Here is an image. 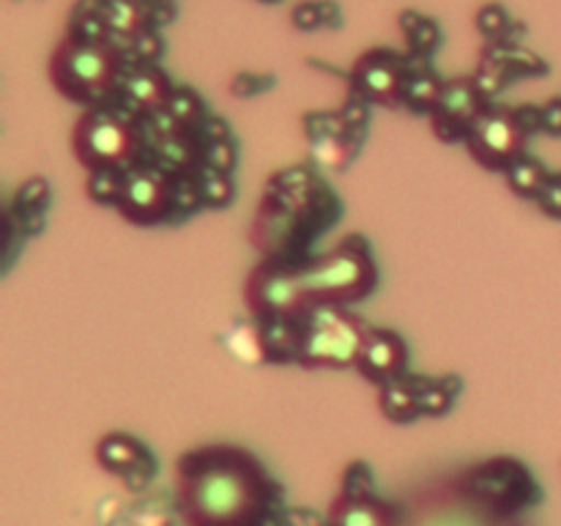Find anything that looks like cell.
Masks as SVG:
<instances>
[{
	"label": "cell",
	"mask_w": 561,
	"mask_h": 526,
	"mask_svg": "<svg viewBox=\"0 0 561 526\" xmlns=\"http://www.w3.org/2000/svg\"><path fill=\"white\" fill-rule=\"evenodd\" d=\"M526 135H529V129L520 121L518 110L488 104L477 124L471 126L466 146L474 153L477 162L491 170H504L513 159L524 153Z\"/></svg>",
	"instance_id": "cell-8"
},
{
	"label": "cell",
	"mask_w": 561,
	"mask_h": 526,
	"mask_svg": "<svg viewBox=\"0 0 561 526\" xmlns=\"http://www.w3.org/2000/svg\"><path fill=\"white\" fill-rule=\"evenodd\" d=\"M337 5L329 3V0H305L290 11V22L299 31H316V27L329 25V20H337Z\"/></svg>",
	"instance_id": "cell-28"
},
{
	"label": "cell",
	"mask_w": 561,
	"mask_h": 526,
	"mask_svg": "<svg viewBox=\"0 0 561 526\" xmlns=\"http://www.w3.org/2000/svg\"><path fill=\"white\" fill-rule=\"evenodd\" d=\"M442 88H444V80L431 69V66H427V58L409 55V71H405L403 102L400 104L431 115L433 107H436L438 96H442Z\"/></svg>",
	"instance_id": "cell-17"
},
{
	"label": "cell",
	"mask_w": 561,
	"mask_h": 526,
	"mask_svg": "<svg viewBox=\"0 0 561 526\" xmlns=\"http://www.w3.org/2000/svg\"><path fill=\"white\" fill-rule=\"evenodd\" d=\"M485 58H493L496 64H502L510 75H546L548 64L537 53H531L529 47L515 42H493L485 49Z\"/></svg>",
	"instance_id": "cell-23"
},
{
	"label": "cell",
	"mask_w": 561,
	"mask_h": 526,
	"mask_svg": "<svg viewBox=\"0 0 561 526\" xmlns=\"http://www.w3.org/2000/svg\"><path fill=\"white\" fill-rule=\"evenodd\" d=\"M175 499L186 526H255L279 504L277 488L255 455L230 444L181 455Z\"/></svg>",
	"instance_id": "cell-1"
},
{
	"label": "cell",
	"mask_w": 561,
	"mask_h": 526,
	"mask_svg": "<svg viewBox=\"0 0 561 526\" xmlns=\"http://www.w3.org/2000/svg\"><path fill=\"white\" fill-rule=\"evenodd\" d=\"M263 351L272 359H299V318H268L261 321Z\"/></svg>",
	"instance_id": "cell-21"
},
{
	"label": "cell",
	"mask_w": 561,
	"mask_h": 526,
	"mask_svg": "<svg viewBox=\"0 0 561 526\" xmlns=\"http://www.w3.org/2000/svg\"><path fill=\"white\" fill-rule=\"evenodd\" d=\"M510 27V14L504 5L499 3H488L477 11V31L488 38V42H502L507 36Z\"/></svg>",
	"instance_id": "cell-31"
},
{
	"label": "cell",
	"mask_w": 561,
	"mask_h": 526,
	"mask_svg": "<svg viewBox=\"0 0 561 526\" xmlns=\"http://www.w3.org/2000/svg\"><path fill=\"white\" fill-rule=\"evenodd\" d=\"M164 113L175 121L184 132L201 129L203 124V102L186 88H173L168 104H164Z\"/></svg>",
	"instance_id": "cell-26"
},
{
	"label": "cell",
	"mask_w": 561,
	"mask_h": 526,
	"mask_svg": "<svg viewBox=\"0 0 561 526\" xmlns=\"http://www.w3.org/2000/svg\"><path fill=\"white\" fill-rule=\"evenodd\" d=\"M124 173L121 168H93L88 173V195L96 203H113L118 206L121 190H124Z\"/></svg>",
	"instance_id": "cell-27"
},
{
	"label": "cell",
	"mask_w": 561,
	"mask_h": 526,
	"mask_svg": "<svg viewBox=\"0 0 561 526\" xmlns=\"http://www.w3.org/2000/svg\"><path fill=\"white\" fill-rule=\"evenodd\" d=\"M504 179H507L510 190H513L515 195L535 197L537 201V195H540L542 186L548 184L551 173H548V170L542 168V162H537L535 157L520 153L518 159H513V162L504 168Z\"/></svg>",
	"instance_id": "cell-24"
},
{
	"label": "cell",
	"mask_w": 561,
	"mask_h": 526,
	"mask_svg": "<svg viewBox=\"0 0 561 526\" xmlns=\"http://www.w3.org/2000/svg\"><path fill=\"white\" fill-rule=\"evenodd\" d=\"M409 71V58L392 49H367L354 64L351 80L356 93L367 102L400 104L403 102V82Z\"/></svg>",
	"instance_id": "cell-12"
},
{
	"label": "cell",
	"mask_w": 561,
	"mask_h": 526,
	"mask_svg": "<svg viewBox=\"0 0 561 526\" xmlns=\"http://www.w3.org/2000/svg\"><path fill=\"white\" fill-rule=\"evenodd\" d=\"M537 203H540L542 211L561 219V175H551V179H548V184L542 186V192L537 195Z\"/></svg>",
	"instance_id": "cell-34"
},
{
	"label": "cell",
	"mask_w": 561,
	"mask_h": 526,
	"mask_svg": "<svg viewBox=\"0 0 561 526\" xmlns=\"http://www.w3.org/2000/svg\"><path fill=\"white\" fill-rule=\"evenodd\" d=\"M153 153H157V162L148 164H157L170 179L173 175H190V170L195 164H201V142L192 140L186 132H179V135H170L164 140H159L153 146Z\"/></svg>",
	"instance_id": "cell-18"
},
{
	"label": "cell",
	"mask_w": 561,
	"mask_h": 526,
	"mask_svg": "<svg viewBox=\"0 0 561 526\" xmlns=\"http://www.w3.org/2000/svg\"><path fill=\"white\" fill-rule=\"evenodd\" d=\"M197 186H201V201L208 206H225L233 195V181L230 173H219V170L201 168L197 173Z\"/></svg>",
	"instance_id": "cell-29"
},
{
	"label": "cell",
	"mask_w": 561,
	"mask_h": 526,
	"mask_svg": "<svg viewBox=\"0 0 561 526\" xmlns=\"http://www.w3.org/2000/svg\"><path fill=\"white\" fill-rule=\"evenodd\" d=\"M398 20L411 55H416V58H431L438 49V44H442V31H438L436 20L414 9L400 11Z\"/></svg>",
	"instance_id": "cell-20"
},
{
	"label": "cell",
	"mask_w": 561,
	"mask_h": 526,
	"mask_svg": "<svg viewBox=\"0 0 561 526\" xmlns=\"http://www.w3.org/2000/svg\"><path fill=\"white\" fill-rule=\"evenodd\" d=\"M458 482L474 499L510 515H518L540 496L529 469L515 458H493L488 464L471 466L458 477Z\"/></svg>",
	"instance_id": "cell-7"
},
{
	"label": "cell",
	"mask_w": 561,
	"mask_h": 526,
	"mask_svg": "<svg viewBox=\"0 0 561 526\" xmlns=\"http://www.w3.org/2000/svg\"><path fill=\"white\" fill-rule=\"evenodd\" d=\"M378 405L394 422L414 420L420 414V405H416V378L403 373V376L383 381L381 395H378Z\"/></svg>",
	"instance_id": "cell-19"
},
{
	"label": "cell",
	"mask_w": 561,
	"mask_h": 526,
	"mask_svg": "<svg viewBox=\"0 0 561 526\" xmlns=\"http://www.w3.org/2000/svg\"><path fill=\"white\" fill-rule=\"evenodd\" d=\"M102 20L107 25L110 36L121 38H135L137 33H142L148 27L140 0H104Z\"/></svg>",
	"instance_id": "cell-22"
},
{
	"label": "cell",
	"mask_w": 561,
	"mask_h": 526,
	"mask_svg": "<svg viewBox=\"0 0 561 526\" xmlns=\"http://www.w3.org/2000/svg\"><path fill=\"white\" fill-rule=\"evenodd\" d=\"M400 526H520V521L480 502L453 480L422 488L400 504Z\"/></svg>",
	"instance_id": "cell-5"
},
{
	"label": "cell",
	"mask_w": 561,
	"mask_h": 526,
	"mask_svg": "<svg viewBox=\"0 0 561 526\" xmlns=\"http://www.w3.org/2000/svg\"><path fill=\"white\" fill-rule=\"evenodd\" d=\"M96 460L110 474L126 477V480H131L137 474V469L151 471V464H148V455L142 449V444L137 438L124 436V433H110V436H104L96 447Z\"/></svg>",
	"instance_id": "cell-16"
},
{
	"label": "cell",
	"mask_w": 561,
	"mask_h": 526,
	"mask_svg": "<svg viewBox=\"0 0 561 526\" xmlns=\"http://www.w3.org/2000/svg\"><path fill=\"white\" fill-rule=\"evenodd\" d=\"M488 107V99L482 96L480 88L474 85L471 77H455V80H444L442 96H438L436 107L431 113L433 132L442 140L458 142L466 140L471 126Z\"/></svg>",
	"instance_id": "cell-11"
},
{
	"label": "cell",
	"mask_w": 561,
	"mask_h": 526,
	"mask_svg": "<svg viewBox=\"0 0 561 526\" xmlns=\"http://www.w3.org/2000/svg\"><path fill=\"white\" fill-rule=\"evenodd\" d=\"M236 164V146L230 135L211 137V140L201 142V168L219 170V173H230Z\"/></svg>",
	"instance_id": "cell-30"
},
{
	"label": "cell",
	"mask_w": 561,
	"mask_h": 526,
	"mask_svg": "<svg viewBox=\"0 0 561 526\" xmlns=\"http://www.w3.org/2000/svg\"><path fill=\"white\" fill-rule=\"evenodd\" d=\"M129 44L137 53V64H153V58L162 53V42H159L157 33H151L148 27L142 33H137L135 38H129Z\"/></svg>",
	"instance_id": "cell-33"
},
{
	"label": "cell",
	"mask_w": 561,
	"mask_h": 526,
	"mask_svg": "<svg viewBox=\"0 0 561 526\" xmlns=\"http://www.w3.org/2000/svg\"><path fill=\"white\" fill-rule=\"evenodd\" d=\"M173 206V179L157 164H131L124 173L118 211L131 222H157Z\"/></svg>",
	"instance_id": "cell-10"
},
{
	"label": "cell",
	"mask_w": 561,
	"mask_h": 526,
	"mask_svg": "<svg viewBox=\"0 0 561 526\" xmlns=\"http://www.w3.org/2000/svg\"><path fill=\"white\" fill-rule=\"evenodd\" d=\"M124 60L110 42H80L66 36L49 58V80L75 102H102L118 91Z\"/></svg>",
	"instance_id": "cell-2"
},
{
	"label": "cell",
	"mask_w": 561,
	"mask_h": 526,
	"mask_svg": "<svg viewBox=\"0 0 561 526\" xmlns=\"http://www.w3.org/2000/svg\"><path fill=\"white\" fill-rule=\"evenodd\" d=\"M247 305L261 321L299 318L310 307L301 290L299 266H285L283 261H268L257 266L247 279Z\"/></svg>",
	"instance_id": "cell-9"
},
{
	"label": "cell",
	"mask_w": 561,
	"mask_h": 526,
	"mask_svg": "<svg viewBox=\"0 0 561 526\" xmlns=\"http://www.w3.org/2000/svg\"><path fill=\"white\" fill-rule=\"evenodd\" d=\"M542 132L548 135L561 137V99H553V102L542 104Z\"/></svg>",
	"instance_id": "cell-35"
},
{
	"label": "cell",
	"mask_w": 561,
	"mask_h": 526,
	"mask_svg": "<svg viewBox=\"0 0 561 526\" xmlns=\"http://www.w3.org/2000/svg\"><path fill=\"white\" fill-rule=\"evenodd\" d=\"M405 362H409V351H405L403 338L398 332H392V329H367L365 340H362L359 359H356L362 376L381 387L389 378L403 376Z\"/></svg>",
	"instance_id": "cell-13"
},
{
	"label": "cell",
	"mask_w": 561,
	"mask_h": 526,
	"mask_svg": "<svg viewBox=\"0 0 561 526\" xmlns=\"http://www.w3.org/2000/svg\"><path fill=\"white\" fill-rule=\"evenodd\" d=\"M329 526H400V504L376 496H345L340 493L329 507Z\"/></svg>",
	"instance_id": "cell-15"
},
{
	"label": "cell",
	"mask_w": 561,
	"mask_h": 526,
	"mask_svg": "<svg viewBox=\"0 0 561 526\" xmlns=\"http://www.w3.org/2000/svg\"><path fill=\"white\" fill-rule=\"evenodd\" d=\"M299 362L310 367H345L359 359L367 329L343 305H312L299 316Z\"/></svg>",
	"instance_id": "cell-4"
},
{
	"label": "cell",
	"mask_w": 561,
	"mask_h": 526,
	"mask_svg": "<svg viewBox=\"0 0 561 526\" xmlns=\"http://www.w3.org/2000/svg\"><path fill=\"white\" fill-rule=\"evenodd\" d=\"M307 305H345L356 301L376 283V266L362 239H345L329 255L299 266Z\"/></svg>",
	"instance_id": "cell-3"
},
{
	"label": "cell",
	"mask_w": 561,
	"mask_h": 526,
	"mask_svg": "<svg viewBox=\"0 0 561 526\" xmlns=\"http://www.w3.org/2000/svg\"><path fill=\"white\" fill-rule=\"evenodd\" d=\"M71 146H75L77 159H80L88 170H129L126 164L137 157L140 132H137V124L131 115L96 104V107H91L80 121H77L75 135H71Z\"/></svg>",
	"instance_id": "cell-6"
},
{
	"label": "cell",
	"mask_w": 561,
	"mask_h": 526,
	"mask_svg": "<svg viewBox=\"0 0 561 526\" xmlns=\"http://www.w3.org/2000/svg\"><path fill=\"white\" fill-rule=\"evenodd\" d=\"M510 71L504 69L502 64H496V60L493 58H485V55H482V64H480V69L474 71V75H471V80H474V85L480 88V93L485 99H491L493 93H499L504 88V82L510 80Z\"/></svg>",
	"instance_id": "cell-32"
},
{
	"label": "cell",
	"mask_w": 561,
	"mask_h": 526,
	"mask_svg": "<svg viewBox=\"0 0 561 526\" xmlns=\"http://www.w3.org/2000/svg\"><path fill=\"white\" fill-rule=\"evenodd\" d=\"M453 378H422L416 376V405L420 414H444L455 400Z\"/></svg>",
	"instance_id": "cell-25"
},
{
	"label": "cell",
	"mask_w": 561,
	"mask_h": 526,
	"mask_svg": "<svg viewBox=\"0 0 561 526\" xmlns=\"http://www.w3.org/2000/svg\"><path fill=\"white\" fill-rule=\"evenodd\" d=\"M121 102L129 113H157L168 104L173 85L164 77V71L153 64H135V69L124 71L118 82Z\"/></svg>",
	"instance_id": "cell-14"
}]
</instances>
